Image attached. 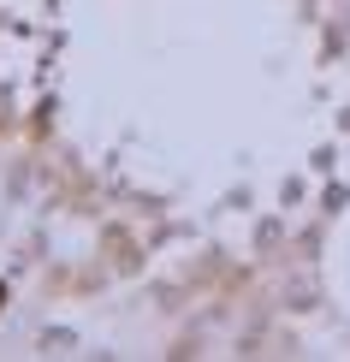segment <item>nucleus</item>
I'll return each instance as SVG.
<instances>
[{"instance_id": "nucleus-1", "label": "nucleus", "mask_w": 350, "mask_h": 362, "mask_svg": "<svg viewBox=\"0 0 350 362\" xmlns=\"http://www.w3.org/2000/svg\"><path fill=\"white\" fill-rule=\"evenodd\" d=\"M0 303H6V291H0Z\"/></svg>"}]
</instances>
